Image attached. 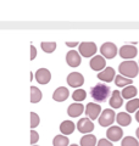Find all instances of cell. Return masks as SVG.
Segmentation results:
<instances>
[{
  "label": "cell",
  "mask_w": 139,
  "mask_h": 146,
  "mask_svg": "<svg viewBox=\"0 0 139 146\" xmlns=\"http://www.w3.org/2000/svg\"><path fill=\"white\" fill-rule=\"evenodd\" d=\"M87 96V93H86V90H83V89H77L75 93L72 94V99L75 100V101H83V100L86 99Z\"/></svg>",
  "instance_id": "27"
},
{
  "label": "cell",
  "mask_w": 139,
  "mask_h": 146,
  "mask_svg": "<svg viewBox=\"0 0 139 146\" xmlns=\"http://www.w3.org/2000/svg\"><path fill=\"white\" fill-rule=\"evenodd\" d=\"M77 129L81 131L83 134H87V133H90L94 129V124L93 122L89 119V118H82V119L78 121L77 123Z\"/></svg>",
  "instance_id": "8"
},
{
  "label": "cell",
  "mask_w": 139,
  "mask_h": 146,
  "mask_svg": "<svg viewBox=\"0 0 139 146\" xmlns=\"http://www.w3.org/2000/svg\"><path fill=\"white\" fill-rule=\"evenodd\" d=\"M35 79L39 84H48L51 79V74L46 68H39L35 72Z\"/></svg>",
  "instance_id": "11"
},
{
  "label": "cell",
  "mask_w": 139,
  "mask_h": 146,
  "mask_svg": "<svg viewBox=\"0 0 139 146\" xmlns=\"http://www.w3.org/2000/svg\"><path fill=\"white\" fill-rule=\"evenodd\" d=\"M39 122H40V119H39L38 115H37V113H34V112H31V128H32V129L38 125Z\"/></svg>",
  "instance_id": "29"
},
{
  "label": "cell",
  "mask_w": 139,
  "mask_h": 146,
  "mask_svg": "<svg viewBox=\"0 0 139 146\" xmlns=\"http://www.w3.org/2000/svg\"><path fill=\"white\" fill-rule=\"evenodd\" d=\"M90 68L94 71H101L103 68H105L106 65V61H105V57L101 56V55H98V56H94L90 60Z\"/></svg>",
  "instance_id": "13"
},
{
  "label": "cell",
  "mask_w": 139,
  "mask_h": 146,
  "mask_svg": "<svg viewBox=\"0 0 139 146\" xmlns=\"http://www.w3.org/2000/svg\"><path fill=\"white\" fill-rule=\"evenodd\" d=\"M54 146H68L70 144V140L67 136H63V135H56L54 138V141H53Z\"/></svg>",
  "instance_id": "25"
},
{
  "label": "cell",
  "mask_w": 139,
  "mask_h": 146,
  "mask_svg": "<svg viewBox=\"0 0 139 146\" xmlns=\"http://www.w3.org/2000/svg\"><path fill=\"white\" fill-rule=\"evenodd\" d=\"M40 46H41V50H43L44 52L50 54V52L55 51V49H56V43H55V42H49V43L44 42V43L40 44Z\"/></svg>",
  "instance_id": "26"
},
{
  "label": "cell",
  "mask_w": 139,
  "mask_h": 146,
  "mask_svg": "<svg viewBox=\"0 0 139 146\" xmlns=\"http://www.w3.org/2000/svg\"><path fill=\"white\" fill-rule=\"evenodd\" d=\"M136 119H137V122H139V110H138L137 113H136Z\"/></svg>",
  "instance_id": "34"
},
{
  "label": "cell",
  "mask_w": 139,
  "mask_h": 146,
  "mask_svg": "<svg viewBox=\"0 0 139 146\" xmlns=\"http://www.w3.org/2000/svg\"><path fill=\"white\" fill-rule=\"evenodd\" d=\"M101 56H104L105 58H114L117 55V48L114 43H104L100 48Z\"/></svg>",
  "instance_id": "4"
},
{
  "label": "cell",
  "mask_w": 139,
  "mask_h": 146,
  "mask_svg": "<svg viewBox=\"0 0 139 146\" xmlns=\"http://www.w3.org/2000/svg\"><path fill=\"white\" fill-rule=\"evenodd\" d=\"M100 111H101V107L99 106V105L96 104H92L89 102L87 105V108H86V115L88 116V118L89 119H96V118H99L100 116Z\"/></svg>",
  "instance_id": "10"
},
{
  "label": "cell",
  "mask_w": 139,
  "mask_h": 146,
  "mask_svg": "<svg viewBox=\"0 0 139 146\" xmlns=\"http://www.w3.org/2000/svg\"><path fill=\"white\" fill-rule=\"evenodd\" d=\"M123 135V130L120 127H110L108 130H106V136L108 139L112 143V141H118L121 140Z\"/></svg>",
  "instance_id": "9"
},
{
  "label": "cell",
  "mask_w": 139,
  "mask_h": 146,
  "mask_svg": "<svg viewBox=\"0 0 139 146\" xmlns=\"http://www.w3.org/2000/svg\"><path fill=\"white\" fill-rule=\"evenodd\" d=\"M70 96V91L67 88H65V86H60L55 90V93L53 94V99L55 101H59V102H62L65 100H67Z\"/></svg>",
  "instance_id": "14"
},
{
  "label": "cell",
  "mask_w": 139,
  "mask_h": 146,
  "mask_svg": "<svg viewBox=\"0 0 139 146\" xmlns=\"http://www.w3.org/2000/svg\"><path fill=\"white\" fill-rule=\"evenodd\" d=\"M96 45L90 42H84L80 44V54L84 57H92L96 52Z\"/></svg>",
  "instance_id": "5"
},
{
  "label": "cell",
  "mask_w": 139,
  "mask_h": 146,
  "mask_svg": "<svg viewBox=\"0 0 139 146\" xmlns=\"http://www.w3.org/2000/svg\"><path fill=\"white\" fill-rule=\"evenodd\" d=\"M66 45H67V46H70V48H75L76 45H78V43L77 42H67Z\"/></svg>",
  "instance_id": "33"
},
{
  "label": "cell",
  "mask_w": 139,
  "mask_h": 146,
  "mask_svg": "<svg viewBox=\"0 0 139 146\" xmlns=\"http://www.w3.org/2000/svg\"><path fill=\"white\" fill-rule=\"evenodd\" d=\"M122 146H139V143L133 136H126L122 140Z\"/></svg>",
  "instance_id": "28"
},
{
  "label": "cell",
  "mask_w": 139,
  "mask_h": 146,
  "mask_svg": "<svg viewBox=\"0 0 139 146\" xmlns=\"http://www.w3.org/2000/svg\"><path fill=\"white\" fill-rule=\"evenodd\" d=\"M41 100V91L35 88V86H31V102L37 104Z\"/></svg>",
  "instance_id": "22"
},
{
  "label": "cell",
  "mask_w": 139,
  "mask_h": 146,
  "mask_svg": "<svg viewBox=\"0 0 139 146\" xmlns=\"http://www.w3.org/2000/svg\"><path fill=\"white\" fill-rule=\"evenodd\" d=\"M35 56H37V49H35L34 45H31V60L33 61L35 58Z\"/></svg>",
  "instance_id": "32"
},
{
  "label": "cell",
  "mask_w": 139,
  "mask_h": 146,
  "mask_svg": "<svg viewBox=\"0 0 139 146\" xmlns=\"http://www.w3.org/2000/svg\"><path fill=\"white\" fill-rule=\"evenodd\" d=\"M126 110H127V112H129V113L138 111L139 110V99L129 100V101L127 102V105H126Z\"/></svg>",
  "instance_id": "24"
},
{
  "label": "cell",
  "mask_w": 139,
  "mask_h": 146,
  "mask_svg": "<svg viewBox=\"0 0 139 146\" xmlns=\"http://www.w3.org/2000/svg\"><path fill=\"white\" fill-rule=\"evenodd\" d=\"M137 93H138V90H137L136 86L128 85V86H126V88H123L121 95H122L123 99H129V100H131L132 98H136Z\"/></svg>",
  "instance_id": "20"
},
{
  "label": "cell",
  "mask_w": 139,
  "mask_h": 146,
  "mask_svg": "<svg viewBox=\"0 0 139 146\" xmlns=\"http://www.w3.org/2000/svg\"><path fill=\"white\" fill-rule=\"evenodd\" d=\"M118 71L120 74L126 77V78H136L139 73V68H138V63L134 61H123L121 65L118 66Z\"/></svg>",
  "instance_id": "1"
},
{
  "label": "cell",
  "mask_w": 139,
  "mask_h": 146,
  "mask_svg": "<svg viewBox=\"0 0 139 146\" xmlns=\"http://www.w3.org/2000/svg\"><path fill=\"white\" fill-rule=\"evenodd\" d=\"M96 146H114L112 145V143H111L110 140H108V139H100L99 141H98V145Z\"/></svg>",
  "instance_id": "31"
},
{
  "label": "cell",
  "mask_w": 139,
  "mask_h": 146,
  "mask_svg": "<svg viewBox=\"0 0 139 146\" xmlns=\"http://www.w3.org/2000/svg\"><path fill=\"white\" fill-rule=\"evenodd\" d=\"M71 146H78V145H76V144H72V145H71Z\"/></svg>",
  "instance_id": "36"
},
{
  "label": "cell",
  "mask_w": 139,
  "mask_h": 146,
  "mask_svg": "<svg viewBox=\"0 0 139 146\" xmlns=\"http://www.w3.org/2000/svg\"><path fill=\"white\" fill-rule=\"evenodd\" d=\"M96 144V138L93 134H87L82 136L81 139V146H95Z\"/></svg>",
  "instance_id": "21"
},
{
  "label": "cell",
  "mask_w": 139,
  "mask_h": 146,
  "mask_svg": "<svg viewBox=\"0 0 139 146\" xmlns=\"http://www.w3.org/2000/svg\"><path fill=\"white\" fill-rule=\"evenodd\" d=\"M98 78L103 82H106V83H110L111 80H114L116 77H115V70L111 67L105 68L104 71H101L99 74H98Z\"/></svg>",
  "instance_id": "15"
},
{
  "label": "cell",
  "mask_w": 139,
  "mask_h": 146,
  "mask_svg": "<svg viewBox=\"0 0 139 146\" xmlns=\"http://www.w3.org/2000/svg\"><path fill=\"white\" fill-rule=\"evenodd\" d=\"M66 61L67 65L71 67H78L81 65V56L76 50H70L66 55Z\"/></svg>",
  "instance_id": "12"
},
{
  "label": "cell",
  "mask_w": 139,
  "mask_h": 146,
  "mask_svg": "<svg viewBox=\"0 0 139 146\" xmlns=\"http://www.w3.org/2000/svg\"><path fill=\"white\" fill-rule=\"evenodd\" d=\"M121 96H122L121 93H120L118 90H115L112 93V96H111L110 101H109L110 106L114 107V108H120L123 105V98H121Z\"/></svg>",
  "instance_id": "17"
},
{
  "label": "cell",
  "mask_w": 139,
  "mask_h": 146,
  "mask_svg": "<svg viewBox=\"0 0 139 146\" xmlns=\"http://www.w3.org/2000/svg\"><path fill=\"white\" fill-rule=\"evenodd\" d=\"M75 123L71 122V121H63L61 123V125H60V130H61V133L65 134V135H70L73 133V130H75Z\"/></svg>",
  "instance_id": "18"
},
{
  "label": "cell",
  "mask_w": 139,
  "mask_h": 146,
  "mask_svg": "<svg viewBox=\"0 0 139 146\" xmlns=\"http://www.w3.org/2000/svg\"><path fill=\"white\" fill-rule=\"evenodd\" d=\"M138 54V50L133 45H123L120 49V56L122 58H126V61H129V58H134Z\"/></svg>",
  "instance_id": "7"
},
{
  "label": "cell",
  "mask_w": 139,
  "mask_h": 146,
  "mask_svg": "<svg viewBox=\"0 0 139 146\" xmlns=\"http://www.w3.org/2000/svg\"><path fill=\"white\" fill-rule=\"evenodd\" d=\"M67 83L70 86H72V88H80V86H82L83 83H84V77L78 72H72V73H70L67 77Z\"/></svg>",
  "instance_id": "6"
},
{
  "label": "cell",
  "mask_w": 139,
  "mask_h": 146,
  "mask_svg": "<svg viewBox=\"0 0 139 146\" xmlns=\"http://www.w3.org/2000/svg\"><path fill=\"white\" fill-rule=\"evenodd\" d=\"M116 115L114 112V110H110V108H106L103 111L101 116L99 117V124L101 127H110L116 119Z\"/></svg>",
  "instance_id": "3"
},
{
  "label": "cell",
  "mask_w": 139,
  "mask_h": 146,
  "mask_svg": "<svg viewBox=\"0 0 139 146\" xmlns=\"http://www.w3.org/2000/svg\"><path fill=\"white\" fill-rule=\"evenodd\" d=\"M92 98L98 102H103L106 100V98H109L110 95V88L105 84H96L94 88L90 90Z\"/></svg>",
  "instance_id": "2"
},
{
  "label": "cell",
  "mask_w": 139,
  "mask_h": 146,
  "mask_svg": "<svg viewBox=\"0 0 139 146\" xmlns=\"http://www.w3.org/2000/svg\"><path fill=\"white\" fill-rule=\"evenodd\" d=\"M32 146H35V145H32Z\"/></svg>",
  "instance_id": "37"
},
{
  "label": "cell",
  "mask_w": 139,
  "mask_h": 146,
  "mask_svg": "<svg viewBox=\"0 0 139 146\" xmlns=\"http://www.w3.org/2000/svg\"><path fill=\"white\" fill-rule=\"evenodd\" d=\"M83 111H84V106H83L82 104H71L68 106V110H67V113L70 117H80Z\"/></svg>",
  "instance_id": "16"
},
{
  "label": "cell",
  "mask_w": 139,
  "mask_h": 146,
  "mask_svg": "<svg viewBox=\"0 0 139 146\" xmlns=\"http://www.w3.org/2000/svg\"><path fill=\"white\" fill-rule=\"evenodd\" d=\"M116 121H117V123L121 127H127V125L131 124L132 117L129 116L127 112H121L117 115V117H116Z\"/></svg>",
  "instance_id": "19"
},
{
  "label": "cell",
  "mask_w": 139,
  "mask_h": 146,
  "mask_svg": "<svg viewBox=\"0 0 139 146\" xmlns=\"http://www.w3.org/2000/svg\"><path fill=\"white\" fill-rule=\"evenodd\" d=\"M115 83L117 86H121V88H123V86H128V85H132V79L129 78H126V77L123 76H116L115 78Z\"/></svg>",
  "instance_id": "23"
},
{
  "label": "cell",
  "mask_w": 139,
  "mask_h": 146,
  "mask_svg": "<svg viewBox=\"0 0 139 146\" xmlns=\"http://www.w3.org/2000/svg\"><path fill=\"white\" fill-rule=\"evenodd\" d=\"M38 140H39V135H38V133H37L35 130L32 129V131H31V144H32V145H34Z\"/></svg>",
  "instance_id": "30"
},
{
  "label": "cell",
  "mask_w": 139,
  "mask_h": 146,
  "mask_svg": "<svg viewBox=\"0 0 139 146\" xmlns=\"http://www.w3.org/2000/svg\"><path fill=\"white\" fill-rule=\"evenodd\" d=\"M136 134H137V136H138V140H139V128L137 129V131H136Z\"/></svg>",
  "instance_id": "35"
}]
</instances>
